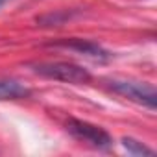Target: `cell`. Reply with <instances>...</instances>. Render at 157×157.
I'll return each instance as SVG.
<instances>
[{
    "mask_svg": "<svg viewBox=\"0 0 157 157\" xmlns=\"http://www.w3.org/2000/svg\"><path fill=\"white\" fill-rule=\"evenodd\" d=\"M33 72L48 78V80H56V82H63V83H72V85H82V83H89L91 82V74L87 68L74 65V63H67V61H52V63H35L32 65Z\"/></svg>",
    "mask_w": 157,
    "mask_h": 157,
    "instance_id": "1",
    "label": "cell"
},
{
    "mask_svg": "<svg viewBox=\"0 0 157 157\" xmlns=\"http://www.w3.org/2000/svg\"><path fill=\"white\" fill-rule=\"evenodd\" d=\"M109 87L117 94H120L131 102L146 105L148 109H155L157 94H155L153 85H150V83H144V82L140 83V82H131V80H113V82H109Z\"/></svg>",
    "mask_w": 157,
    "mask_h": 157,
    "instance_id": "2",
    "label": "cell"
},
{
    "mask_svg": "<svg viewBox=\"0 0 157 157\" xmlns=\"http://www.w3.org/2000/svg\"><path fill=\"white\" fill-rule=\"evenodd\" d=\"M67 131L78 139V140H82V142H87L98 150H107L113 140H111V135L102 129L100 126H94L91 122H85V120H78V118H68L67 122Z\"/></svg>",
    "mask_w": 157,
    "mask_h": 157,
    "instance_id": "3",
    "label": "cell"
},
{
    "mask_svg": "<svg viewBox=\"0 0 157 157\" xmlns=\"http://www.w3.org/2000/svg\"><path fill=\"white\" fill-rule=\"evenodd\" d=\"M56 46H63V48H68V50H74L82 56H87L91 59H96V61H105L109 59V54L96 43L93 41H87V39H61L57 43H54Z\"/></svg>",
    "mask_w": 157,
    "mask_h": 157,
    "instance_id": "4",
    "label": "cell"
},
{
    "mask_svg": "<svg viewBox=\"0 0 157 157\" xmlns=\"http://www.w3.org/2000/svg\"><path fill=\"white\" fill-rule=\"evenodd\" d=\"M28 89L15 82V80H0V102L2 100H17V98H24L28 96Z\"/></svg>",
    "mask_w": 157,
    "mask_h": 157,
    "instance_id": "5",
    "label": "cell"
},
{
    "mask_svg": "<svg viewBox=\"0 0 157 157\" xmlns=\"http://www.w3.org/2000/svg\"><path fill=\"white\" fill-rule=\"evenodd\" d=\"M122 146L131 155H153V150L151 148H148L146 144H142V142H139V140H135L131 137H124L122 139Z\"/></svg>",
    "mask_w": 157,
    "mask_h": 157,
    "instance_id": "6",
    "label": "cell"
},
{
    "mask_svg": "<svg viewBox=\"0 0 157 157\" xmlns=\"http://www.w3.org/2000/svg\"><path fill=\"white\" fill-rule=\"evenodd\" d=\"M6 2H8V0H0V8H2V6H4Z\"/></svg>",
    "mask_w": 157,
    "mask_h": 157,
    "instance_id": "7",
    "label": "cell"
}]
</instances>
